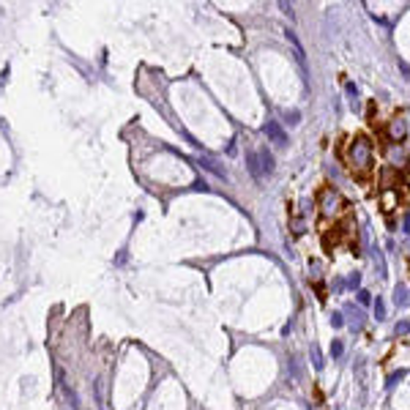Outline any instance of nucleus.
Returning <instances> with one entry per match:
<instances>
[{"label": "nucleus", "mask_w": 410, "mask_h": 410, "mask_svg": "<svg viewBox=\"0 0 410 410\" xmlns=\"http://www.w3.org/2000/svg\"><path fill=\"white\" fill-rule=\"evenodd\" d=\"M348 164L353 170V175L358 178H366L372 172V164H374V148L366 137H353L348 145Z\"/></svg>", "instance_id": "obj_1"}, {"label": "nucleus", "mask_w": 410, "mask_h": 410, "mask_svg": "<svg viewBox=\"0 0 410 410\" xmlns=\"http://www.w3.org/2000/svg\"><path fill=\"white\" fill-rule=\"evenodd\" d=\"M249 170L257 175V178H262V175H268L274 170V159L268 150H254V154H249Z\"/></svg>", "instance_id": "obj_3"}, {"label": "nucleus", "mask_w": 410, "mask_h": 410, "mask_svg": "<svg viewBox=\"0 0 410 410\" xmlns=\"http://www.w3.org/2000/svg\"><path fill=\"white\" fill-rule=\"evenodd\" d=\"M266 134H271L274 137V142H279V145H287V134L279 128V123L276 120H268V126H266Z\"/></svg>", "instance_id": "obj_4"}, {"label": "nucleus", "mask_w": 410, "mask_h": 410, "mask_svg": "<svg viewBox=\"0 0 410 410\" xmlns=\"http://www.w3.org/2000/svg\"><path fill=\"white\" fill-rule=\"evenodd\" d=\"M386 137H388V142H402V140L408 137V112H396L394 118L388 120Z\"/></svg>", "instance_id": "obj_2"}]
</instances>
